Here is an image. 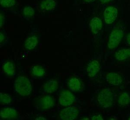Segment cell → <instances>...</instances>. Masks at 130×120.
<instances>
[{
  "mask_svg": "<svg viewBox=\"0 0 130 120\" xmlns=\"http://www.w3.org/2000/svg\"><path fill=\"white\" fill-rule=\"evenodd\" d=\"M116 94L110 88L102 89L97 96L98 103L99 106L102 108H108L114 104L115 101Z\"/></svg>",
  "mask_w": 130,
  "mask_h": 120,
  "instance_id": "obj_1",
  "label": "cell"
},
{
  "mask_svg": "<svg viewBox=\"0 0 130 120\" xmlns=\"http://www.w3.org/2000/svg\"><path fill=\"white\" fill-rule=\"evenodd\" d=\"M14 88L16 92L24 97L30 95L32 91L30 81L24 76L18 77L14 82Z\"/></svg>",
  "mask_w": 130,
  "mask_h": 120,
  "instance_id": "obj_2",
  "label": "cell"
},
{
  "mask_svg": "<svg viewBox=\"0 0 130 120\" xmlns=\"http://www.w3.org/2000/svg\"><path fill=\"white\" fill-rule=\"evenodd\" d=\"M124 30L121 28H115L111 31L108 40L107 48L108 51H112L116 48L122 40L124 36Z\"/></svg>",
  "mask_w": 130,
  "mask_h": 120,
  "instance_id": "obj_3",
  "label": "cell"
},
{
  "mask_svg": "<svg viewBox=\"0 0 130 120\" xmlns=\"http://www.w3.org/2000/svg\"><path fill=\"white\" fill-rule=\"evenodd\" d=\"M57 0H42L39 4V10L43 14L53 13L57 8Z\"/></svg>",
  "mask_w": 130,
  "mask_h": 120,
  "instance_id": "obj_4",
  "label": "cell"
},
{
  "mask_svg": "<svg viewBox=\"0 0 130 120\" xmlns=\"http://www.w3.org/2000/svg\"><path fill=\"white\" fill-rule=\"evenodd\" d=\"M36 104L38 110L43 111L53 107L55 105V100L52 96H45L37 100Z\"/></svg>",
  "mask_w": 130,
  "mask_h": 120,
  "instance_id": "obj_5",
  "label": "cell"
},
{
  "mask_svg": "<svg viewBox=\"0 0 130 120\" xmlns=\"http://www.w3.org/2000/svg\"><path fill=\"white\" fill-rule=\"evenodd\" d=\"M59 102L61 105L68 106L71 105L75 102V96L70 91L67 89H62L58 94Z\"/></svg>",
  "mask_w": 130,
  "mask_h": 120,
  "instance_id": "obj_6",
  "label": "cell"
},
{
  "mask_svg": "<svg viewBox=\"0 0 130 120\" xmlns=\"http://www.w3.org/2000/svg\"><path fill=\"white\" fill-rule=\"evenodd\" d=\"M118 15L117 8L109 6L105 8L103 13L104 19L105 23L111 25L115 21Z\"/></svg>",
  "mask_w": 130,
  "mask_h": 120,
  "instance_id": "obj_7",
  "label": "cell"
},
{
  "mask_svg": "<svg viewBox=\"0 0 130 120\" xmlns=\"http://www.w3.org/2000/svg\"><path fill=\"white\" fill-rule=\"evenodd\" d=\"M79 111L74 106L69 107L62 109L59 113V117L62 120H73L76 118Z\"/></svg>",
  "mask_w": 130,
  "mask_h": 120,
  "instance_id": "obj_8",
  "label": "cell"
},
{
  "mask_svg": "<svg viewBox=\"0 0 130 120\" xmlns=\"http://www.w3.org/2000/svg\"><path fill=\"white\" fill-rule=\"evenodd\" d=\"M100 69V64L99 61L93 60L89 62L86 68L88 75L91 78L97 75Z\"/></svg>",
  "mask_w": 130,
  "mask_h": 120,
  "instance_id": "obj_9",
  "label": "cell"
},
{
  "mask_svg": "<svg viewBox=\"0 0 130 120\" xmlns=\"http://www.w3.org/2000/svg\"><path fill=\"white\" fill-rule=\"evenodd\" d=\"M103 24L102 20L97 16H94L90 19L89 28L90 31L93 35L99 34L102 31Z\"/></svg>",
  "mask_w": 130,
  "mask_h": 120,
  "instance_id": "obj_10",
  "label": "cell"
},
{
  "mask_svg": "<svg viewBox=\"0 0 130 120\" xmlns=\"http://www.w3.org/2000/svg\"><path fill=\"white\" fill-rule=\"evenodd\" d=\"M18 113L14 108H5L1 110L0 116L2 119L7 120L15 119L18 117Z\"/></svg>",
  "mask_w": 130,
  "mask_h": 120,
  "instance_id": "obj_11",
  "label": "cell"
},
{
  "mask_svg": "<svg viewBox=\"0 0 130 120\" xmlns=\"http://www.w3.org/2000/svg\"><path fill=\"white\" fill-rule=\"evenodd\" d=\"M105 79L108 83L115 86H119L123 82L121 76L119 74L114 72L108 73L106 75Z\"/></svg>",
  "mask_w": 130,
  "mask_h": 120,
  "instance_id": "obj_12",
  "label": "cell"
},
{
  "mask_svg": "<svg viewBox=\"0 0 130 120\" xmlns=\"http://www.w3.org/2000/svg\"><path fill=\"white\" fill-rule=\"evenodd\" d=\"M68 87L70 91L73 92H79L81 91L83 84L80 79L77 78H70L67 83Z\"/></svg>",
  "mask_w": 130,
  "mask_h": 120,
  "instance_id": "obj_13",
  "label": "cell"
},
{
  "mask_svg": "<svg viewBox=\"0 0 130 120\" xmlns=\"http://www.w3.org/2000/svg\"><path fill=\"white\" fill-rule=\"evenodd\" d=\"M58 87L57 81L54 79H51L44 83L43 86L44 92L49 94H52L57 91Z\"/></svg>",
  "mask_w": 130,
  "mask_h": 120,
  "instance_id": "obj_14",
  "label": "cell"
},
{
  "mask_svg": "<svg viewBox=\"0 0 130 120\" xmlns=\"http://www.w3.org/2000/svg\"><path fill=\"white\" fill-rule=\"evenodd\" d=\"M114 58L117 61H123L130 58V48L121 49L116 52Z\"/></svg>",
  "mask_w": 130,
  "mask_h": 120,
  "instance_id": "obj_15",
  "label": "cell"
},
{
  "mask_svg": "<svg viewBox=\"0 0 130 120\" xmlns=\"http://www.w3.org/2000/svg\"><path fill=\"white\" fill-rule=\"evenodd\" d=\"M38 37L35 35H31L27 37L24 43V47L27 50H32L38 44Z\"/></svg>",
  "mask_w": 130,
  "mask_h": 120,
  "instance_id": "obj_16",
  "label": "cell"
},
{
  "mask_svg": "<svg viewBox=\"0 0 130 120\" xmlns=\"http://www.w3.org/2000/svg\"><path fill=\"white\" fill-rule=\"evenodd\" d=\"M4 72L7 75L13 77L15 75V67L13 63L11 62H6L3 65Z\"/></svg>",
  "mask_w": 130,
  "mask_h": 120,
  "instance_id": "obj_17",
  "label": "cell"
},
{
  "mask_svg": "<svg viewBox=\"0 0 130 120\" xmlns=\"http://www.w3.org/2000/svg\"><path fill=\"white\" fill-rule=\"evenodd\" d=\"M22 12L23 17L27 20H29L32 19L35 13L34 8L29 5L24 7Z\"/></svg>",
  "mask_w": 130,
  "mask_h": 120,
  "instance_id": "obj_18",
  "label": "cell"
},
{
  "mask_svg": "<svg viewBox=\"0 0 130 120\" xmlns=\"http://www.w3.org/2000/svg\"><path fill=\"white\" fill-rule=\"evenodd\" d=\"M118 104L121 106H126L130 104V93L127 92L122 93L118 97Z\"/></svg>",
  "mask_w": 130,
  "mask_h": 120,
  "instance_id": "obj_19",
  "label": "cell"
},
{
  "mask_svg": "<svg viewBox=\"0 0 130 120\" xmlns=\"http://www.w3.org/2000/svg\"><path fill=\"white\" fill-rule=\"evenodd\" d=\"M16 4V0H0V5L4 9L13 10Z\"/></svg>",
  "mask_w": 130,
  "mask_h": 120,
  "instance_id": "obj_20",
  "label": "cell"
},
{
  "mask_svg": "<svg viewBox=\"0 0 130 120\" xmlns=\"http://www.w3.org/2000/svg\"><path fill=\"white\" fill-rule=\"evenodd\" d=\"M31 72L32 75L37 77H41L45 73V71L43 68L40 66H35L32 67Z\"/></svg>",
  "mask_w": 130,
  "mask_h": 120,
  "instance_id": "obj_21",
  "label": "cell"
},
{
  "mask_svg": "<svg viewBox=\"0 0 130 120\" xmlns=\"http://www.w3.org/2000/svg\"><path fill=\"white\" fill-rule=\"evenodd\" d=\"M11 101L12 99L9 95L4 93H0V102L1 104L8 105L10 104Z\"/></svg>",
  "mask_w": 130,
  "mask_h": 120,
  "instance_id": "obj_22",
  "label": "cell"
},
{
  "mask_svg": "<svg viewBox=\"0 0 130 120\" xmlns=\"http://www.w3.org/2000/svg\"><path fill=\"white\" fill-rule=\"evenodd\" d=\"M8 41V35L5 30H1L0 32V44L1 47L5 45Z\"/></svg>",
  "mask_w": 130,
  "mask_h": 120,
  "instance_id": "obj_23",
  "label": "cell"
},
{
  "mask_svg": "<svg viewBox=\"0 0 130 120\" xmlns=\"http://www.w3.org/2000/svg\"><path fill=\"white\" fill-rule=\"evenodd\" d=\"M5 13H4L2 10L1 11L0 13V26L2 28L3 25H5Z\"/></svg>",
  "mask_w": 130,
  "mask_h": 120,
  "instance_id": "obj_24",
  "label": "cell"
},
{
  "mask_svg": "<svg viewBox=\"0 0 130 120\" xmlns=\"http://www.w3.org/2000/svg\"><path fill=\"white\" fill-rule=\"evenodd\" d=\"M91 119L92 120H102L104 119L102 117V116L100 114H97L92 116L91 117Z\"/></svg>",
  "mask_w": 130,
  "mask_h": 120,
  "instance_id": "obj_25",
  "label": "cell"
},
{
  "mask_svg": "<svg viewBox=\"0 0 130 120\" xmlns=\"http://www.w3.org/2000/svg\"><path fill=\"white\" fill-rule=\"evenodd\" d=\"M124 43L127 46H130V33L126 36Z\"/></svg>",
  "mask_w": 130,
  "mask_h": 120,
  "instance_id": "obj_26",
  "label": "cell"
},
{
  "mask_svg": "<svg viewBox=\"0 0 130 120\" xmlns=\"http://www.w3.org/2000/svg\"><path fill=\"white\" fill-rule=\"evenodd\" d=\"M113 0H99V1L101 3L105 4H108V3H110L111 2H112Z\"/></svg>",
  "mask_w": 130,
  "mask_h": 120,
  "instance_id": "obj_27",
  "label": "cell"
},
{
  "mask_svg": "<svg viewBox=\"0 0 130 120\" xmlns=\"http://www.w3.org/2000/svg\"><path fill=\"white\" fill-rule=\"evenodd\" d=\"M84 2L87 3H90L95 2L96 0H83Z\"/></svg>",
  "mask_w": 130,
  "mask_h": 120,
  "instance_id": "obj_28",
  "label": "cell"
},
{
  "mask_svg": "<svg viewBox=\"0 0 130 120\" xmlns=\"http://www.w3.org/2000/svg\"><path fill=\"white\" fill-rule=\"evenodd\" d=\"M36 120H47V119L45 118L44 117H41V116H40V117H37V118H36Z\"/></svg>",
  "mask_w": 130,
  "mask_h": 120,
  "instance_id": "obj_29",
  "label": "cell"
},
{
  "mask_svg": "<svg viewBox=\"0 0 130 120\" xmlns=\"http://www.w3.org/2000/svg\"><path fill=\"white\" fill-rule=\"evenodd\" d=\"M128 117V118H127V119H128V120H130V115H129L128 117Z\"/></svg>",
  "mask_w": 130,
  "mask_h": 120,
  "instance_id": "obj_30",
  "label": "cell"
}]
</instances>
